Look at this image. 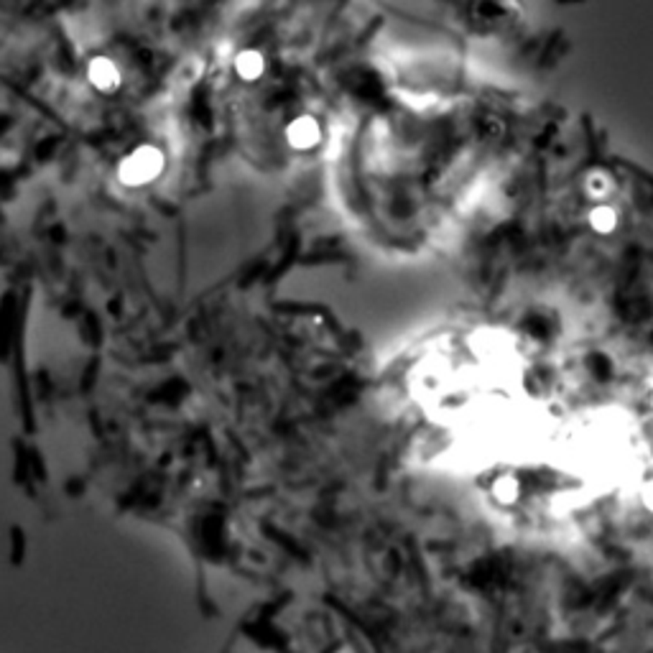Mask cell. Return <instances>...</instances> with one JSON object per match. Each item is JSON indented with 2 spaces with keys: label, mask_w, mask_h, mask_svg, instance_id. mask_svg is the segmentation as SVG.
Listing matches in <instances>:
<instances>
[{
  "label": "cell",
  "mask_w": 653,
  "mask_h": 653,
  "mask_svg": "<svg viewBox=\"0 0 653 653\" xmlns=\"http://www.w3.org/2000/svg\"><path fill=\"white\" fill-rule=\"evenodd\" d=\"M286 140L288 146L296 148V151H309L322 140V128L319 121L314 115H301L296 121H291L286 126Z\"/></svg>",
  "instance_id": "7a4b0ae2"
},
{
  "label": "cell",
  "mask_w": 653,
  "mask_h": 653,
  "mask_svg": "<svg viewBox=\"0 0 653 653\" xmlns=\"http://www.w3.org/2000/svg\"><path fill=\"white\" fill-rule=\"evenodd\" d=\"M164 169V156H161L159 148L154 146H143L135 148L133 154L123 161L121 166V179L130 187H138V184H146V181L156 179Z\"/></svg>",
  "instance_id": "6da1fadb"
},
{
  "label": "cell",
  "mask_w": 653,
  "mask_h": 653,
  "mask_svg": "<svg viewBox=\"0 0 653 653\" xmlns=\"http://www.w3.org/2000/svg\"><path fill=\"white\" fill-rule=\"evenodd\" d=\"M643 500H646V506L653 511V482H648V485L643 487Z\"/></svg>",
  "instance_id": "52a82bcc"
},
{
  "label": "cell",
  "mask_w": 653,
  "mask_h": 653,
  "mask_svg": "<svg viewBox=\"0 0 653 653\" xmlns=\"http://www.w3.org/2000/svg\"><path fill=\"white\" fill-rule=\"evenodd\" d=\"M235 69H238V74L245 82H255L260 74L266 72V59L255 49H245V51H240L235 56Z\"/></svg>",
  "instance_id": "5b68a950"
},
{
  "label": "cell",
  "mask_w": 653,
  "mask_h": 653,
  "mask_svg": "<svg viewBox=\"0 0 653 653\" xmlns=\"http://www.w3.org/2000/svg\"><path fill=\"white\" fill-rule=\"evenodd\" d=\"M618 222H620L618 209H615L613 205H607V202L590 207V212H587V225H590V230H594L597 235L615 233V230H618Z\"/></svg>",
  "instance_id": "3957f363"
},
{
  "label": "cell",
  "mask_w": 653,
  "mask_h": 653,
  "mask_svg": "<svg viewBox=\"0 0 653 653\" xmlns=\"http://www.w3.org/2000/svg\"><path fill=\"white\" fill-rule=\"evenodd\" d=\"M585 189H587V194H590L592 200H597V205H600L602 197L613 189V176H610L605 169H592V171L585 176Z\"/></svg>",
  "instance_id": "8992f818"
},
{
  "label": "cell",
  "mask_w": 653,
  "mask_h": 653,
  "mask_svg": "<svg viewBox=\"0 0 653 653\" xmlns=\"http://www.w3.org/2000/svg\"><path fill=\"white\" fill-rule=\"evenodd\" d=\"M90 82L102 92H113L121 82V72L110 59H94L90 64Z\"/></svg>",
  "instance_id": "277c9868"
}]
</instances>
